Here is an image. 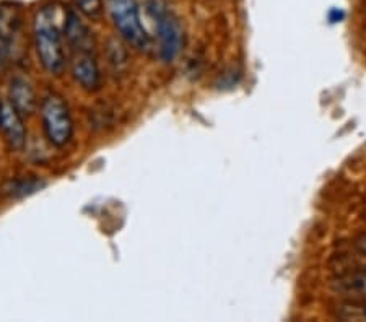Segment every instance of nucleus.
I'll use <instances>...</instances> for the list:
<instances>
[{
  "label": "nucleus",
  "instance_id": "f257e3e1",
  "mask_svg": "<svg viewBox=\"0 0 366 322\" xmlns=\"http://www.w3.org/2000/svg\"><path fill=\"white\" fill-rule=\"evenodd\" d=\"M34 48L39 62L49 74L61 75L65 67V54L61 29L56 22V12L51 7L39 10L33 24Z\"/></svg>",
  "mask_w": 366,
  "mask_h": 322
},
{
  "label": "nucleus",
  "instance_id": "f03ea898",
  "mask_svg": "<svg viewBox=\"0 0 366 322\" xmlns=\"http://www.w3.org/2000/svg\"><path fill=\"white\" fill-rule=\"evenodd\" d=\"M147 8L155 22L160 59L163 62H173L184 48L183 24L164 0H148Z\"/></svg>",
  "mask_w": 366,
  "mask_h": 322
},
{
  "label": "nucleus",
  "instance_id": "7ed1b4c3",
  "mask_svg": "<svg viewBox=\"0 0 366 322\" xmlns=\"http://www.w3.org/2000/svg\"><path fill=\"white\" fill-rule=\"evenodd\" d=\"M106 7L111 22L125 43L147 51L150 48V36L140 18L139 5L135 0H106Z\"/></svg>",
  "mask_w": 366,
  "mask_h": 322
},
{
  "label": "nucleus",
  "instance_id": "20e7f679",
  "mask_svg": "<svg viewBox=\"0 0 366 322\" xmlns=\"http://www.w3.org/2000/svg\"><path fill=\"white\" fill-rule=\"evenodd\" d=\"M43 127L49 142L56 147H65L73 135L72 115L67 104L57 94H49L44 98L41 106Z\"/></svg>",
  "mask_w": 366,
  "mask_h": 322
},
{
  "label": "nucleus",
  "instance_id": "39448f33",
  "mask_svg": "<svg viewBox=\"0 0 366 322\" xmlns=\"http://www.w3.org/2000/svg\"><path fill=\"white\" fill-rule=\"evenodd\" d=\"M20 27V15L15 7H0V72L7 69L13 55L15 38Z\"/></svg>",
  "mask_w": 366,
  "mask_h": 322
},
{
  "label": "nucleus",
  "instance_id": "423d86ee",
  "mask_svg": "<svg viewBox=\"0 0 366 322\" xmlns=\"http://www.w3.org/2000/svg\"><path fill=\"white\" fill-rule=\"evenodd\" d=\"M0 134L10 148L22 150L27 142V130H24L22 114L12 103L3 99L0 102Z\"/></svg>",
  "mask_w": 366,
  "mask_h": 322
},
{
  "label": "nucleus",
  "instance_id": "0eeeda50",
  "mask_svg": "<svg viewBox=\"0 0 366 322\" xmlns=\"http://www.w3.org/2000/svg\"><path fill=\"white\" fill-rule=\"evenodd\" d=\"M72 75L87 92H97L101 85V74L93 52H73Z\"/></svg>",
  "mask_w": 366,
  "mask_h": 322
},
{
  "label": "nucleus",
  "instance_id": "6e6552de",
  "mask_svg": "<svg viewBox=\"0 0 366 322\" xmlns=\"http://www.w3.org/2000/svg\"><path fill=\"white\" fill-rule=\"evenodd\" d=\"M64 34L72 52H93V34L87 24L78 18L77 13H67L64 22Z\"/></svg>",
  "mask_w": 366,
  "mask_h": 322
},
{
  "label": "nucleus",
  "instance_id": "1a4fd4ad",
  "mask_svg": "<svg viewBox=\"0 0 366 322\" xmlns=\"http://www.w3.org/2000/svg\"><path fill=\"white\" fill-rule=\"evenodd\" d=\"M8 102L13 104L20 114H31L36 109V94L33 85L24 77H15L10 82Z\"/></svg>",
  "mask_w": 366,
  "mask_h": 322
},
{
  "label": "nucleus",
  "instance_id": "9d476101",
  "mask_svg": "<svg viewBox=\"0 0 366 322\" xmlns=\"http://www.w3.org/2000/svg\"><path fill=\"white\" fill-rule=\"evenodd\" d=\"M335 290L355 298H366V270L352 272L334 281Z\"/></svg>",
  "mask_w": 366,
  "mask_h": 322
},
{
  "label": "nucleus",
  "instance_id": "9b49d317",
  "mask_svg": "<svg viewBox=\"0 0 366 322\" xmlns=\"http://www.w3.org/2000/svg\"><path fill=\"white\" fill-rule=\"evenodd\" d=\"M44 186V183L38 179H31V178H22V179H15L10 181L5 192L12 195V197H24V195L34 194L36 190H39Z\"/></svg>",
  "mask_w": 366,
  "mask_h": 322
},
{
  "label": "nucleus",
  "instance_id": "f8f14e48",
  "mask_svg": "<svg viewBox=\"0 0 366 322\" xmlns=\"http://www.w3.org/2000/svg\"><path fill=\"white\" fill-rule=\"evenodd\" d=\"M337 318L344 321H366V304H344L337 309Z\"/></svg>",
  "mask_w": 366,
  "mask_h": 322
},
{
  "label": "nucleus",
  "instance_id": "ddd939ff",
  "mask_svg": "<svg viewBox=\"0 0 366 322\" xmlns=\"http://www.w3.org/2000/svg\"><path fill=\"white\" fill-rule=\"evenodd\" d=\"M80 12H83L88 17H98L103 10L101 0H75Z\"/></svg>",
  "mask_w": 366,
  "mask_h": 322
},
{
  "label": "nucleus",
  "instance_id": "4468645a",
  "mask_svg": "<svg viewBox=\"0 0 366 322\" xmlns=\"http://www.w3.org/2000/svg\"><path fill=\"white\" fill-rule=\"evenodd\" d=\"M342 18H344V12H342V10H337V8L330 10V13H329V20H330V22H332V23L342 22Z\"/></svg>",
  "mask_w": 366,
  "mask_h": 322
},
{
  "label": "nucleus",
  "instance_id": "2eb2a0df",
  "mask_svg": "<svg viewBox=\"0 0 366 322\" xmlns=\"http://www.w3.org/2000/svg\"><path fill=\"white\" fill-rule=\"evenodd\" d=\"M358 248L360 249H362L363 251V253L366 254V236H365V238L362 239V241H360V243H358Z\"/></svg>",
  "mask_w": 366,
  "mask_h": 322
}]
</instances>
